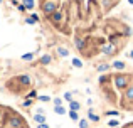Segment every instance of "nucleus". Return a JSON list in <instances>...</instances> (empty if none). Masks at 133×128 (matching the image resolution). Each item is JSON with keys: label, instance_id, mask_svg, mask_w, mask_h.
Here are the masks:
<instances>
[{"label": "nucleus", "instance_id": "nucleus-1", "mask_svg": "<svg viewBox=\"0 0 133 128\" xmlns=\"http://www.w3.org/2000/svg\"><path fill=\"white\" fill-rule=\"evenodd\" d=\"M110 79L113 81L115 88L120 89V91H123V89L130 84V76L128 74H115V76H110Z\"/></svg>", "mask_w": 133, "mask_h": 128}, {"label": "nucleus", "instance_id": "nucleus-2", "mask_svg": "<svg viewBox=\"0 0 133 128\" xmlns=\"http://www.w3.org/2000/svg\"><path fill=\"white\" fill-rule=\"evenodd\" d=\"M57 5H59V0H45L42 3V12L49 17L51 14H54L57 10Z\"/></svg>", "mask_w": 133, "mask_h": 128}, {"label": "nucleus", "instance_id": "nucleus-3", "mask_svg": "<svg viewBox=\"0 0 133 128\" xmlns=\"http://www.w3.org/2000/svg\"><path fill=\"white\" fill-rule=\"evenodd\" d=\"M99 51L104 54V56H113V54H118V47L115 46V44H111V42H108V44H103Z\"/></svg>", "mask_w": 133, "mask_h": 128}, {"label": "nucleus", "instance_id": "nucleus-4", "mask_svg": "<svg viewBox=\"0 0 133 128\" xmlns=\"http://www.w3.org/2000/svg\"><path fill=\"white\" fill-rule=\"evenodd\" d=\"M7 126L9 128H22V120L19 116H12L9 120V123H7Z\"/></svg>", "mask_w": 133, "mask_h": 128}, {"label": "nucleus", "instance_id": "nucleus-5", "mask_svg": "<svg viewBox=\"0 0 133 128\" xmlns=\"http://www.w3.org/2000/svg\"><path fill=\"white\" fill-rule=\"evenodd\" d=\"M62 17H64V14L59 12V10H56L54 14H51V15H49V19H51L54 24H61L62 22Z\"/></svg>", "mask_w": 133, "mask_h": 128}, {"label": "nucleus", "instance_id": "nucleus-6", "mask_svg": "<svg viewBox=\"0 0 133 128\" xmlns=\"http://www.w3.org/2000/svg\"><path fill=\"white\" fill-rule=\"evenodd\" d=\"M74 44H76V47H78V51H84V47H86V41L84 39L78 37V39H74Z\"/></svg>", "mask_w": 133, "mask_h": 128}, {"label": "nucleus", "instance_id": "nucleus-7", "mask_svg": "<svg viewBox=\"0 0 133 128\" xmlns=\"http://www.w3.org/2000/svg\"><path fill=\"white\" fill-rule=\"evenodd\" d=\"M111 68H115L116 71H125V68H127V64H125L123 61H115V63L111 64Z\"/></svg>", "mask_w": 133, "mask_h": 128}, {"label": "nucleus", "instance_id": "nucleus-8", "mask_svg": "<svg viewBox=\"0 0 133 128\" xmlns=\"http://www.w3.org/2000/svg\"><path fill=\"white\" fill-rule=\"evenodd\" d=\"M34 122H36L37 125H42V123H45V116H44V113H37V115L34 116Z\"/></svg>", "mask_w": 133, "mask_h": 128}, {"label": "nucleus", "instance_id": "nucleus-9", "mask_svg": "<svg viewBox=\"0 0 133 128\" xmlns=\"http://www.w3.org/2000/svg\"><path fill=\"white\" fill-rule=\"evenodd\" d=\"M19 83H20V84H24V86H29L30 84V76H27V74L20 76V78H19Z\"/></svg>", "mask_w": 133, "mask_h": 128}, {"label": "nucleus", "instance_id": "nucleus-10", "mask_svg": "<svg viewBox=\"0 0 133 128\" xmlns=\"http://www.w3.org/2000/svg\"><path fill=\"white\" fill-rule=\"evenodd\" d=\"M57 54L61 57H68L69 56V49H66V47H57Z\"/></svg>", "mask_w": 133, "mask_h": 128}, {"label": "nucleus", "instance_id": "nucleus-11", "mask_svg": "<svg viewBox=\"0 0 133 128\" xmlns=\"http://www.w3.org/2000/svg\"><path fill=\"white\" fill-rule=\"evenodd\" d=\"M110 68H111L110 64L103 63V64H99V66H98V68H96V71H98V72H106V71H108V69H110Z\"/></svg>", "mask_w": 133, "mask_h": 128}, {"label": "nucleus", "instance_id": "nucleus-12", "mask_svg": "<svg viewBox=\"0 0 133 128\" xmlns=\"http://www.w3.org/2000/svg\"><path fill=\"white\" fill-rule=\"evenodd\" d=\"M69 108H71V111H78V110L81 108V105H79L78 101H69Z\"/></svg>", "mask_w": 133, "mask_h": 128}, {"label": "nucleus", "instance_id": "nucleus-13", "mask_svg": "<svg viewBox=\"0 0 133 128\" xmlns=\"http://www.w3.org/2000/svg\"><path fill=\"white\" fill-rule=\"evenodd\" d=\"M22 5L25 7V9H34V5H36V3H34V0H22Z\"/></svg>", "mask_w": 133, "mask_h": 128}, {"label": "nucleus", "instance_id": "nucleus-14", "mask_svg": "<svg viewBox=\"0 0 133 128\" xmlns=\"http://www.w3.org/2000/svg\"><path fill=\"white\" fill-rule=\"evenodd\" d=\"M88 118L91 120V122H99V116H98V115H94V111H93V110H89V111H88Z\"/></svg>", "mask_w": 133, "mask_h": 128}, {"label": "nucleus", "instance_id": "nucleus-15", "mask_svg": "<svg viewBox=\"0 0 133 128\" xmlns=\"http://www.w3.org/2000/svg\"><path fill=\"white\" fill-rule=\"evenodd\" d=\"M51 61H52V57L49 56V54H45V56H42V59H41V63H42V64L45 66V64H49V63H51Z\"/></svg>", "mask_w": 133, "mask_h": 128}, {"label": "nucleus", "instance_id": "nucleus-16", "mask_svg": "<svg viewBox=\"0 0 133 128\" xmlns=\"http://www.w3.org/2000/svg\"><path fill=\"white\" fill-rule=\"evenodd\" d=\"M72 66H74V68H83V63H81V59H72Z\"/></svg>", "mask_w": 133, "mask_h": 128}, {"label": "nucleus", "instance_id": "nucleus-17", "mask_svg": "<svg viewBox=\"0 0 133 128\" xmlns=\"http://www.w3.org/2000/svg\"><path fill=\"white\" fill-rule=\"evenodd\" d=\"M54 111L57 113V115H64V113H66V110L62 108V106H56V108H54Z\"/></svg>", "mask_w": 133, "mask_h": 128}, {"label": "nucleus", "instance_id": "nucleus-18", "mask_svg": "<svg viewBox=\"0 0 133 128\" xmlns=\"http://www.w3.org/2000/svg\"><path fill=\"white\" fill-rule=\"evenodd\" d=\"M69 118L74 120V122H78V113L76 111H69Z\"/></svg>", "mask_w": 133, "mask_h": 128}, {"label": "nucleus", "instance_id": "nucleus-19", "mask_svg": "<svg viewBox=\"0 0 133 128\" xmlns=\"http://www.w3.org/2000/svg\"><path fill=\"white\" fill-rule=\"evenodd\" d=\"M79 128H88V120H79Z\"/></svg>", "mask_w": 133, "mask_h": 128}, {"label": "nucleus", "instance_id": "nucleus-20", "mask_svg": "<svg viewBox=\"0 0 133 128\" xmlns=\"http://www.w3.org/2000/svg\"><path fill=\"white\" fill-rule=\"evenodd\" d=\"M32 57H34V54H24V56H22V59H24V61H30Z\"/></svg>", "mask_w": 133, "mask_h": 128}, {"label": "nucleus", "instance_id": "nucleus-21", "mask_svg": "<svg viewBox=\"0 0 133 128\" xmlns=\"http://www.w3.org/2000/svg\"><path fill=\"white\" fill-rule=\"evenodd\" d=\"M64 99H68V101H72V93H64Z\"/></svg>", "mask_w": 133, "mask_h": 128}, {"label": "nucleus", "instance_id": "nucleus-22", "mask_svg": "<svg viewBox=\"0 0 133 128\" xmlns=\"http://www.w3.org/2000/svg\"><path fill=\"white\" fill-rule=\"evenodd\" d=\"M108 126H118V120H110V122H108Z\"/></svg>", "mask_w": 133, "mask_h": 128}, {"label": "nucleus", "instance_id": "nucleus-23", "mask_svg": "<svg viewBox=\"0 0 133 128\" xmlns=\"http://www.w3.org/2000/svg\"><path fill=\"white\" fill-rule=\"evenodd\" d=\"M106 115L108 116H118L120 113H118V111H106Z\"/></svg>", "mask_w": 133, "mask_h": 128}, {"label": "nucleus", "instance_id": "nucleus-24", "mask_svg": "<svg viewBox=\"0 0 133 128\" xmlns=\"http://www.w3.org/2000/svg\"><path fill=\"white\" fill-rule=\"evenodd\" d=\"M61 103H62L61 98H56V99H54V105H56V106H61Z\"/></svg>", "mask_w": 133, "mask_h": 128}, {"label": "nucleus", "instance_id": "nucleus-25", "mask_svg": "<svg viewBox=\"0 0 133 128\" xmlns=\"http://www.w3.org/2000/svg\"><path fill=\"white\" fill-rule=\"evenodd\" d=\"M41 101H49V96H39Z\"/></svg>", "mask_w": 133, "mask_h": 128}, {"label": "nucleus", "instance_id": "nucleus-26", "mask_svg": "<svg viewBox=\"0 0 133 128\" xmlns=\"http://www.w3.org/2000/svg\"><path fill=\"white\" fill-rule=\"evenodd\" d=\"M3 116H5V111H3V110H0V122L3 120Z\"/></svg>", "mask_w": 133, "mask_h": 128}, {"label": "nucleus", "instance_id": "nucleus-27", "mask_svg": "<svg viewBox=\"0 0 133 128\" xmlns=\"http://www.w3.org/2000/svg\"><path fill=\"white\" fill-rule=\"evenodd\" d=\"M25 22H27V24H30V25H32V24H34V22H36V20H34V19H32V17H30V19H27V20H25Z\"/></svg>", "mask_w": 133, "mask_h": 128}, {"label": "nucleus", "instance_id": "nucleus-28", "mask_svg": "<svg viewBox=\"0 0 133 128\" xmlns=\"http://www.w3.org/2000/svg\"><path fill=\"white\" fill-rule=\"evenodd\" d=\"M30 105H32V101H30V99H27V101L24 103V106H30Z\"/></svg>", "mask_w": 133, "mask_h": 128}, {"label": "nucleus", "instance_id": "nucleus-29", "mask_svg": "<svg viewBox=\"0 0 133 128\" xmlns=\"http://www.w3.org/2000/svg\"><path fill=\"white\" fill-rule=\"evenodd\" d=\"M37 128H49V126L45 125V123H42V125H39V126H37Z\"/></svg>", "mask_w": 133, "mask_h": 128}, {"label": "nucleus", "instance_id": "nucleus-30", "mask_svg": "<svg viewBox=\"0 0 133 128\" xmlns=\"http://www.w3.org/2000/svg\"><path fill=\"white\" fill-rule=\"evenodd\" d=\"M128 3H130V5H133V0H128Z\"/></svg>", "mask_w": 133, "mask_h": 128}, {"label": "nucleus", "instance_id": "nucleus-31", "mask_svg": "<svg viewBox=\"0 0 133 128\" xmlns=\"http://www.w3.org/2000/svg\"><path fill=\"white\" fill-rule=\"evenodd\" d=\"M130 57H131V59H133V51H131V52H130Z\"/></svg>", "mask_w": 133, "mask_h": 128}, {"label": "nucleus", "instance_id": "nucleus-32", "mask_svg": "<svg viewBox=\"0 0 133 128\" xmlns=\"http://www.w3.org/2000/svg\"><path fill=\"white\" fill-rule=\"evenodd\" d=\"M0 3H2V0H0Z\"/></svg>", "mask_w": 133, "mask_h": 128}]
</instances>
